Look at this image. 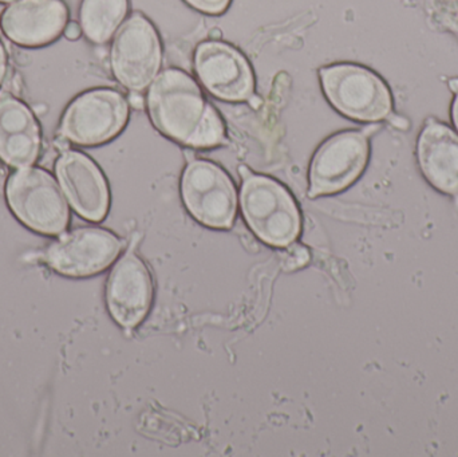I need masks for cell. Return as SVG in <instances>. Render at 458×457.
<instances>
[{"instance_id": "cell-5", "label": "cell", "mask_w": 458, "mask_h": 457, "mask_svg": "<svg viewBox=\"0 0 458 457\" xmlns=\"http://www.w3.org/2000/svg\"><path fill=\"white\" fill-rule=\"evenodd\" d=\"M163 63V45L152 21L140 13L129 16L115 32L110 53L113 74L131 91L147 89Z\"/></svg>"}, {"instance_id": "cell-3", "label": "cell", "mask_w": 458, "mask_h": 457, "mask_svg": "<svg viewBox=\"0 0 458 457\" xmlns=\"http://www.w3.org/2000/svg\"><path fill=\"white\" fill-rule=\"evenodd\" d=\"M240 206L248 227L268 246L288 247L301 235V217L295 200L269 177L250 173L244 179Z\"/></svg>"}, {"instance_id": "cell-21", "label": "cell", "mask_w": 458, "mask_h": 457, "mask_svg": "<svg viewBox=\"0 0 458 457\" xmlns=\"http://www.w3.org/2000/svg\"><path fill=\"white\" fill-rule=\"evenodd\" d=\"M129 102H131V107L136 110H141L145 105L144 98H142L140 91H131V96H129Z\"/></svg>"}, {"instance_id": "cell-24", "label": "cell", "mask_w": 458, "mask_h": 457, "mask_svg": "<svg viewBox=\"0 0 458 457\" xmlns=\"http://www.w3.org/2000/svg\"><path fill=\"white\" fill-rule=\"evenodd\" d=\"M248 101H250V106L253 107V109H259V107H260V105H261L260 97L255 96V94H253V96L250 97V98L248 99Z\"/></svg>"}, {"instance_id": "cell-26", "label": "cell", "mask_w": 458, "mask_h": 457, "mask_svg": "<svg viewBox=\"0 0 458 457\" xmlns=\"http://www.w3.org/2000/svg\"><path fill=\"white\" fill-rule=\"evenodd\" d=\"M449 88H451V90L454 91V93H458V78H454V80H452L451 82H449Z\"/></svg>"}, {"instance_id": "cell-27", "label": "cell", "mask_w": 458, "mask_h": 457, "mask_svg": "<svg viewBox=\"0 0 458 457\" xmlns=\"http://www.w3.org/2000/svg\"><path fill=\"white\" fill-rule=\"evenodd\" d=\"M13 2V0H0V3H11Z\"/></svg>"}, {"instance_id": "cell-9", "label": "cell", "mask_w": 458, "mask_h": 457, "mask_svg": "<svg viewBox=\"0 0 458 457\" xmlns=\"http://www.w3.org/2000/svg\"><path fill=\"white\" fill-rule=\"evenodd\" d=\"M123 246L114 233L104 228H77L50 244L45 252V262L59 275L90 278L109 268Z\"/></svg>"}, {"instance_id": "cell-18", "label": "cell", "mask_w": 458, "mask_h": 457, "mask_svg": "<svg viewBox=\"0 0 458 457\" xmlns=\"http://www.w3.org/2000/svg\"><path fill=\"white\" fill-rule=\"evenodd\" d=\"M188 5L206 13V15H223L231 5L232 0H184Z\"/></svg>"}, {"instance_id": "cell-20", "label": "cell", "mask_w": 458, "mask_h": 457, "mask_svg": "<svg viewBox=\"0 0 458 457\" xmlns=\"http://www.w3.org/2000/svg\"><path fill=\"white\" fill-rule=\"evenodd\" d=\"M7 51H5L4 45L0 40V85H2L3 80H5V75H7Z\"/></svg>"}, {"instance_id": "cell-14", "label": "cell", "mask_w": 458, "mask_h": 457, "mask_svg": "<svg viewBox=\"0 0 458 457\" xmlns=\"http://www.w3.org/2000/svg\"><path fill=\"white\" fill-rule=\"evenodd\" d=\"M42 149V131L32 110L13 94H0V160L11 168L31 166Z\"/></svg>"}, {"instance_id": "cell-7", "label": "cell", "mask_w": 458, "mask_h": 457, "mask_svg": "<svg viewBox=\"0 0 458 457\" xmlns=\"http://www.w3.org/2000/svg\"><path fill=\"white\" fill-rule=\"evenodd\" d=\"M182 196L188 212L206 227L229 230L237 212V193L231 177L216 164L193 160L182 177Z\"/></svg>"}, {"instance_id": "cell-19", "label": "cell", "mask_w": 458, "mask_h": 457, "mask_svg": "<svg viewBox=\"0 0 458 457\" xmlns=\"http://www.w3.org/2000/svg\"><path fill=\"white\" fill-rule=\"evenodd\" d=\"M64 34V37H66L69 40H77L78 38L82 35V29H81V24L75 23V21H70V23H67Z\"/></svg>"}, {"instance_id": "cell-13", "label": "cell", "mask_w": 458, "mask_h": 457, "mask_svg": "<svg viewBox=\"0 0 458 457\" xmlns=\"http://www.w3.org/2000/svg\"><path fill=\"white\" fill-rule=\"evenodd\" d=\"M69 23L64 0H15L0 16L3 34L21 47L55 42Z\"/></svg>"}, {"instance_id": "cell-23", "label": "cell", "mask_w": 458, "mask_h": 457, "mask_svg": "<svg viewBox=\"0 0 458 457\" xmlns=\"http://www.w3.org/2000/svg\"><path fill=\"white\" fill-rule=\"evenodd\" d=\"M452 120H454V126L458 131V93L454 98V105H452Z\"/></svg>"}, {"instance_id": "cell-10", "label": "cell", "mask_w": 458, "mask_h": 457, "mask_svg": "<svg viewBox=\"0 0 458 457\" xmlns=\"http://www.w3.org/2000/svg\"><path fill=\"white\" fill-rule=\"evenodd\" d=\"M195 69L207 90L228 102L248 101L255 90L252 67L233 46L220 40L200 43Z\"/></svg>"}, {"instance_id": "cell-16", "label": "cell", "mask_w": 458, "mask_h": 457, "mask_svg": "<svg viewBox=\"0 0 458 457\" xmlns=\"http://www.w3.org/2000/svg\"><path fill=\"white\" fill-rule=\"evenodd\" d=\"M128 11L129 0H82L81 29L91 43L105 45L114 37Z\"/></svg>"}, {"instance_id": "cell-12", "label": "cell", "mask_w": 458, "mask_h": 457, "mask_svg": "<svg viewBox=\"0 0 458 457\" xmlns=\"http://www.w3.org/2000/svg\"><path fill=\"white\" fill-rule=\"evenodd\" d=\"M153 282L147 265L126 252L106 282V305L112 318L125 329L139 326L152 308Z\"/></svg>"}, {"instance_id": "cell-2", "label": "cell", "mask_w": 458, "mask_h": 457, "mask_svg": "<svg viewBox=\"0 0 458 457\" xmlns=\"http://www.w3.org/2000/svg\"><path fill=\"white\" fill-rule=\"evenodd\" d=\"M5 200L13 216L40 235H61L70 223V209L53 174L38 166L13 172L4 185Z\"/></svg>"}, {"instance_id": "cell-8", "label": "cell", "mask_w": 458, "mask_h": 457, "mask_svg": "<svg viewBox=\"0 0 458 457\" xmlns=\"http://www.w3.org/2000/svg\"><path fill=\"white\" fill-rule=\"evenodd\" d=\"M370 144L365 131H347L326 140L310 165V198L334 195L352 187L365 172Z\"/></svg>"}, {"instance_id": "cell-17", "label": "cell", "mask_w": 458, "mask_h": 457, "mask_svg": "<svg viewBox=\"0 0 458 457\" xmlns=\"http://www.w3.org/2000/svg\"><path fill=\"white\" fill-rule=\"evenodd\" d=\"M310 252L309 250L304 247L299 246V244H293L285 252L284 259H283V266L285 270H299L309 263Z\"/></svg>"}, {"instance_id": "cell-4", "label": "cell", "mask_w": 458, "mask_h": 457, "mask_svg": "<svg viewBox=\"0 0 458 457\" xmlns=\"http://www.w3.org/2000/svg\"><path fill=\"white\" fill-rule=\"evenodd\" d=\"M319 75L325 96L346 117L378 123L392 114V93L371 70L358 64L339 63L323 67Z\"/></svg>"}, {"instance_id": "cell-1", "label": "cell", "mask_w": 458, "mask_h": 457, "mask_svg": "<svg viewBox=\"0 0 458 457\" xmlns=\"http://www.w3.org/2000/svg\"><path fill=\"white\" fill-rule=\"evenodd\" d=\"M148 112L158 131L191 148L208 149L227 142L225 126L192 77L166 69L148 91Z\"/></svg>"}, {"instance_id": "cell-6", "label": "cell", "mask_w": 458, "mask_h": 457, "mask_svg": "<svg viewBox=\"0 0 458 457\" xmlns=\"http://www.w3.org/2000/svg\"><path fill=\"white\" fill-rule=\"evenodd\" d=\"M128 120V101L120 91L94 89L70 102L62 117L59 133L69 142L96 147L115 139Z\"/></svg>"}, {"instance_id": "cell-22", "label": "cell", "mask_w": 458, "mask_h": 457, "mask_svg": "<svg viewBox=\"0 0 458 457\" xmlns=\"http://www.w3.org/2000/svg\"><path fill=\"white\" fill-rule=\"evenodd\" d=\"M390 123H392V125L395 126V128L401 129V131H405V129L409 128V121L406 120L405 117H403V115H392V117H390Z\"/></svg>"}, {"instance_id": "cell-25", "label": "cell", "mask_w": 458, "mask_h": 457, "mask_svg": "<svg viewBox=\"0 0 458 457\" xmlns=\"http://www.w3.org/2000/svg\"><path fill=\"white\" fill-rule=\"evenodd\" d=\"M239 172L240 174H242V179H247L250 174V169H248L247 166H240Z\"/></svg>"}, {"instance_id": "cell-15", "label": "cell", "mask_w": 458, "mask_h": 457, "mask_svg": "<svg viewBox=\"0 0 458 457\" xmlns=\"http://www.w3.org/2000/svg\"><path fill=\"white\" fill-rule=\"evenodd\" d=\"M417 158L435 190L458 196V136L448 125L428 121L417 142Z\"/></svg>"}, {"instance_id": "cell-11", "label": "cell", "mask_w": 458, "mask_h": 457, "mask_svg": "<svg viewBox=\"0 0 458 457\" xmlns=\"http://www.w3.org/2000/svg\"><path fill=\"white\" fill-rule=\"evenodd\" d=\"M55 174L75 212L98 223L110 208V190L101 169L85 153L67 149L55 161Z\"/></svg>"}]
</instances>
